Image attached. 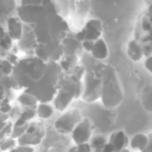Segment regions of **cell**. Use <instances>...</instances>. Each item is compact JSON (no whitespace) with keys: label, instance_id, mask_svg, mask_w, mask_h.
Here are the masks:
<instances>
[{"label":"cell","instance_id":"cell-12","mask_svg":"<svg viewBox=\"0 0 152 152\" xmlns=\"http://www.w3.org/2000/svg\"><path fill=\"white\" fill-rule=\"evenodd\" d=\"M108 142L113 146L114 152H121L129 145V139L124 132L119 131L111 135Z\"/></svg>","mask_w":152,"mask_h":152},{"label":"cell","instance_id":"cell-15","mask_svg":"<svg viewBox=\"0 0 152 152\" xmlns=\"http://www.w3.org/2000/svg\"><path fill=\"white\" fill-rule=\"evenodd\" d=\"M127 53L132 60L134 62H138L142 58L144 52L141 46L136 41L133 40L128 45Z\"/></svg>","mask_w":152,"mask_h":152},{"label":"cell","instance_id":"cell-24","mask_svg":"<svg viewBox=\"0 0 152 152\" xmlns=\"http://www.w3.org/2000/svg\"><path fill=\"white\" fill-rule=\"evenodd\" d=\"M14 66L7 59H1V76L10 75L12 74Z\"/></svg>","mask_w":152,"mask_h":152},{"label":"cell","instance_id":"cell-8","mask_svg":"<svg viewBox=\"0 0 152 152\" xmlns=\"http://www.w3.org/2000/svg\"><path fill=\"white\" fill-rule=\"evenodd\" d=\"M74 99H75L73 93L64 89H59L53 100L54 107L59 112H64Z\"/></svg>","mask_w":152,"mask_h":152},{"label":"cell","instance_id":"cell-1","mask_svg":"<svg viewBox=\"0 0 152 152\" xmlns=\"http://www.w3.org/2000/svg\"><path fill=\"white\" fill-rule=\"evenodd\" d=\"M48 64L36 56H29L19 59L11 75L20 89H27L38 83L45 75Z\"/></svg>","mask_w":152,"mask_h":152},{"label":"cell","instance_id":"cell-4","mask_svg":"<svg viewBox=\"0 0 152 152\" xmlns=\"http://www.w3.org/2000/svg\"><path fill=\"white\" fill-rule=\"evenodd\" d=\"M104 66L99 64L92 69L86 70L84 76V91L82 96V99L85 103L91 104L101 98Z\"/></svg>","mask_w":152,"mask_h":152},{"label":"cell","instance_id":"cell-16","mask_svg":"<svg viewBox=\"0 0 152 152\" xmlns=\"http://www.w3.org/2000/svg\"><path fill=\"white\" fill-rule=\"evenodd\" d=\"M37 108V115L40 119L48 120L54 115V108L49 103H39Z\"/></svg>","mask_w":152,"mask_h":152},{"label":"cell","instance_id":"cell-14","mask_svg":"<svg viewBox=\"0 0 152 152\" xmlns=\"http://www.w3.org/2000/svg\"><path fill=\"white\" fill-rule=\"evenodd\" d=\"M91 52L95 59L102 60L107 58L108 56V49L103 39H99L95 42Z\"/></svg>","mask_w":152,"mask_h":152},{"label":"cell","instance_id":"cell-33","mask_svg":"<svg viewBox=\"0 0 152 152\" xmlns=\"http://www.w3.org/2000/svg\"><path fill=\"white\" fill-rule=\"evenodd\" d=\"M10 116L8 113H4L1 112V123L6 122L10 121Z\"/></svg>","mask_w":152,"mask_h":152},{"label":"cell","instance_id":"cell-9","mask_svg":"<svg viewBox=\"0 0 152 152\" xmlns=\"http://www.w3.org/2000/svg\"><path fill=\"white\" fill-rule=\"evenodd\" d=\"M64 49V55H75L78 57L83 54V48L82 42L72 36L66 37L61 43Z\"/></svg>","mask_w":152,"mask_h":152},{"label":"cell","instance_id":"cell-17","mask_svg":"<svg viewBox=\"0 0 152 152\" xmlns=\"http://www.w3.org/2000/svg\"><path fill=\"white\" fill-rule=\"evenodd\" d=\"M17 101L24 107L36 106L38 105V102H39L34 95L24 91L18 97Z\"/></svg>","mask_w":152,"mask_h":152},{"label":"cell","instance_id":"cell-19","mask_svg":"<svg viewBox=\"0 0 152 152\" xmlns=\"http://www.w3.org/2000/svg\"><path fill=\"white\" fill-rule=\"evenodd\" d=\"M91 141V149H93L96 152L103 151L105 145L106 144V139L104 137L100 135H96L92 137Z\"/></svg>","mask_w":152,"mask_h":152},{"label":"cell","instance_id":"cell-22","mask_svg":"<svg viewBox=\"0 0 152 152\" xmlns=\"http://www.w3.org/2000/svg\"><path fill=\"white\" fill-rule=\"evenodd\" d=\"M1 140L7 137H10L14 128V123L10 120L6 122L1 123Z\"/></svg>","mask_w":152,"mask_h":152},{"label":"cell","instance_id":"cell-21","mask_svg":"<svg viewBox=\"0 0 152 152\" xmlns=\"http://www.w3.org/2000/svg\"><path fill=\"white\" fill-rule=\"evenodd\" d=\"M17 142L16 139L11 137H7L1 140L0 148L1 150L3 151L13 150L16 147Z\"/></svg>","mask_w":152,"mask_h":152},{"label":"cell","instance_id":"cell-5","mask_svg":"<svg viewBox=\"0 0 152 152\" xmlns=\"http://www.w3.org/2000/svg\"><path fill=\"white\" fill-rule=\"evenodd\" d=\"M81 111L78 107H73L64 112L54 122L55 129L60 134L71 136L76 125L83 119Z\"/></svg>","mask_w":152,"mask_h":152},{"label":"cell","instance_id":"cell-6","mask_svg":"<svg viewBox=\"0 0 152 152\" xmlns=\"http://www.w3.org/2000/svg\"><path fill=\"white\" fill-rule=\"evenodd\" d=\"M93 129V126L89 118L83 117L73 131L71 137L77 145L88 142L91 139Z\"/></svg>","mask_w":152,"mask_h":152},{"label":"cell","instance_id":"cell-26","mask_svg":"<svg viewBox=\"0 0 152 152\" xmlns=\"http://www.w3.org/2000/svg\"><path fill=\"white\" fill-rule=\"evenodd\" d=\"M1 48L3 50L7 51L12 48V38H11L8 33H6L4 30L3 35L1 36Z\"/></svg>","mask_w":152,"mask_h":152},{"label":"cell","instance_id":"cell-23","mask_svg":"<svg viewBox=\"0 0 152 152\" xmlns=\"http://www.w3.org/2000/svg\"><path fill=\"white\" fill-rule=\"evenodd\" d=\"M86 69L83 65H78L69 75L76 82L81 81L85 75Z\"/></svg>","mask_w":152,"mask_h":152},{"label":"cell","instance_id":"cell-30","mask_svg":"<svg viewBox=\"0 0 152 152\" xmlns=\"http://www.w3.org/2000/svg\"><path fill=\"white\" fill-rule=\"evenodd\" d=\"M78 150L77 152H91L92 150L90 144L88 142L82 143L77 145Z\"/></svg>","mask_w":152,"mask_h":152},{"label":"cell","instance_id":"cell-34","mask_svg":"<svg viewBox=\"0 0 152 152\" xmlns=\"http://www.w3.org/2000/svg\"><path fill=\"white\" fill-rule=\"evenodd\" d=\"M103 152H112L114 151L113 148L111 144L108 142L105 145L104 148L103 149Z\"/></svg>","mask_w":152,"mask_h":152},{"label":"cell","instance_id":"cell-25","mask_svg":"<svg viewBox=\"0 0 152 152\" xmlns=\"http://www.w3.org/2000/svg\"><path fill=\"white\" fill-rule=\"evenodd\" d=\"M29 123H28L21 126H15L14 125L13 131L10 137L16 140L20 138L26 133L29 127Z\"/></svg>","mask_w":152,"mask_h":152},{"label":"cell","instance_id":"cell-18","mask_svg":"<svg viewBox=\"0 0 152 152\" xmlns=\"http://www.w3.org/2000/svg\"><path fill=\"white\" fill-rule=\"evenodd\" d=\"M148 138L145 135L138 134L134 136L131 140L130 145L133 149H138L143 152L146 147Z\"/></svg>","mask_w":152,"mask_h":152},{"label":"cell","instance_id":"cell-2","mask_svg":"<svg viewBox=\"0 0 152 152\" xmlns=\"http://www.w3.org/2000/svg\"><path fill=\"white\" fill-rule=\"evenodd\" d=\"M48 68L42 79L24 92L34 95L39 103L53 101L57 93V86L63 71L57 62H48Z\"/></svg>","mask_w":152,"mask_h":152},{"label":"cell","instance_id":"cell-29","mask_svg":"<svg viewBox=\"0 0 152 152\" xmlns=\"http://www.w3.org/2000/svg\"><path fill=\"white\" fill-rule=\"evenodd\" d=\"M95 42L93 41L85 40L82 42L83 49L86 50L87 52H91Z\"/></svg>","mask_w":152,"mask_h":152},{"label":"cell","instance_id":"cell-28","mask_svg":"<svg viewBox=\"0 0 152 152\" xmlns=\"http://www.w3.org/2000/svg\"><path fill=\"white\" fill-rule=\"evenodd\" d=\"M34 151L35 149L31 146L18 145V146L16 147L11 152H34Z\"/></svg>","mask_w":152,"mask_h":152},{"label":"cell","instance_id":"cell-20","mask_svg":"<svg viewBox=\"0 0 152 152\" xmlns=\"http://www.w3.org/2000/svg\"><path fill=\"white\" fill-rule=\"evenodd\" d=\"M38 105L31 107H25V109L23 111L20 118L26 122H29V121L33 119L37 115V108Z\"/></svg>","mask_w":152,"mask_h":152},{"label":"cell","instance_id":"cell-27","mask_svg":"<svg viewBox=\"0 0 152 152\" xmlns=\"http://www.w3.org/2000/svg\"><path fill=\"white\" fill-rule=\"evenodd\" d=\"M10 100L7 98L1 99V112L4 113H9L12 110V106L10 104Z\"/></svg>","mask_w":152,"mask_h":152},{"label":"cell","instance_id":"cell-7","mask_svg":"<svg viewBox=\"0 0 152 152\" xmlns=\"http://www.w3.org/2000/svg\"><path fill=\"white\" fill-rule=\"evenodd\" d=\"M46 134L47 129L40 123L36 131L31 134L26 133L18 140V143L21 145H39L42 143Z\"/></svg>","mask_w":152,"mask_h":152},{"label":"cell","instance_id":"cell-10","mask_svg":"<svg viewBox=\"0 0 152 152\" xmlns=\"http://www.w3.org/2000/svg\"><path fill=\"white\" fill-rule=\"evenodd\" d=\"M86 32L85 40L96 41L102 34L103 27L101 22L97 19H91L84 27Z\"/></svg>","mask_w":152,"mask_h":152},{"label":"cell","instance_id":"cell-31","mask_svg":"<svg viewBox=\"0 0 152 152\" xmlns=\"http://www.w3.org/2000/svg\"><path fill=\"white\" fill-rule=\"evenodd\" d=\"M148 141L146 147L143 152H152V133H150L148 136Z\"/></svg>","mask_w":152,"mask_h":152},{"label":"cell","instance_id":"cell-35","mask_svg":"<svg viewBox=\"0 0 152 152\" xmlns=\"http://www.w3.org/2000/svg\"><path fill=\"white\" fill-rule=\"evenodd\" d=\"M78 150V146L77 145H75L72 146L69 148V149H68V152H77Z\"/></svg>","mask_w":152,"mask_h":152},{"label":"cell","instance_id":"cell-32","mask_svg":"<svg viewBox=\"0 0 152 152\" xmlns=\"http://www.w3.org/2000/svg\"><path fill=\"white\" fill-rule=\"evenodd\" d=\"M145 65L146 68L152 74V56L149 57L147 58Z\"/></svg>","mask_w":152,"mask_h":152},{"label":"cell","instance_id":"cell-3","mask_svg":"<svg viewBox=\"0 0 152 152\" xmlns=\"http://www.w3.org/2000/svg\"><path fill=\"white\" fill-rule=\"evenodd\" d=\"M102 78V103L107 108H115L120 104L123 99V93L117 73L111 66L104 65Z\"/></svg>","mask_w":152,"mask_h":152},{"label":"cell","instance_id":"cell-11","mask_svg":"<svg viewBox=\"0 0 152 152\" xmlns=\"http://www.w3.org/2000/svg\"><path fill=\"white\" fill-rule=\"evenodd\" d=\"M8 31L12 39L21 40L23 36V26L22 22L18 18L11 17L7 20Z\"/></svg>","mask_w":152,"mask_h":152},{"label":"cell","instance_id":"cell-13","mask_svg":"<svg viewBox=\"0 0 152 152\" xmlns=\"http://www.w3.org/2000/svg\"><path fill=\"white\" fill-rule=\"evenodd\" d=\"M79 58L75 55H64L59 64L63 72L70 75L78 65Z\"/></svg>","mask_w":152,"mask_h":152}]
</instances>
